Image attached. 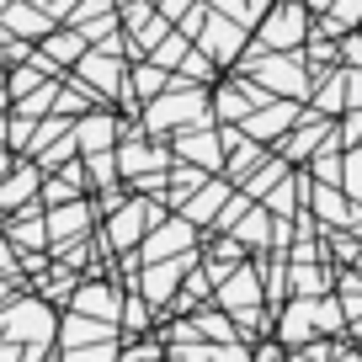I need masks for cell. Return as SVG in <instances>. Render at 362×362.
I'll use <instances>...</instances> for the list:
<instances>
[{
  "label": "cell",
  "instance_id": "cell-40",
  "mask_svg": "<svg viewBox=\"0 0 362 362\" xmlns=\"http://www.w3.org/2000/svg\"><path fill=\"white\" fill-rule=\"evenodd\" d=\"M117 6H128V0H117Z\"/></svg>",
  "mask_w": 362,
  "mask_h": 362
},
{
  "label": "cell",
  "instance_id": "cell-19",
  "mask_svg": "<svg viewBox=\"0 0 362 362\" xmlns=\"http://www.w3.org/2000/svg\"><path fill=\"white\" fill-rule=\"evenodd\" d=\"M208 176H214V170L192 165V160H170V170H165V208H181Z\"/></svg>",
  "mask_w": 362,
  "mask_h": 362
},
{
  "label": "cell",
  "instance_id": "cell-7",
  "mask_svg": "<svg viewBox=\"0 0 362 362\" xmlns=\"http://www.w3.org/2000/svg\"><path fill=\"white\" fill-rule=\"evenodd\" d=\"M96 224H102V208H96V197H90V192L75 197V203L48 208V250L69 245V240H86Z\"/></svg>",
  "mask_w": 362,
  "mask_h": 362
},
{
  "label": "cell",
  "instance_id": "cell-27",
  "mask_svg": "<svg viewBox=\"0 0 362 362\" xmlns=\"http://www.w3.org/2000/svg\"><path fill=\"white\" fill-rule=\"evenodd\" d=\"M33 134H37V117H27V112L6 117V149H11V155H27V149H33Z\"/></svg>",
  "mask_w": 362,
  "mask_h": 362
},
{
  "label": "cell",
  "instance_id": "cell-28",
  "mask_svg": "<svg viewBox=\"0 0 362 362\" xmlns=\"http://www.w3.org/2000/svg\"><path fill=\"white\" fill-rule=\"evenodd\" d=\"M117 351H123V341L107 336V341H90V346H69L59 362H117Z\"/></svg>",
  "mask_w": 362,
  "mask_h": 362
},
{
  "label": "cell",
  "instance_id": "cell-36",
  "mask_svg": "<svg viewBox=\"0 0 362 362\" xmlns=\"http://www.w3.org/2000/svg\"><path fill=\"white\" fill-rule=\"evenodd\" d=\"M346 107H362V69H346Z\"/></svg>",
  "mask_w": 362,
  "mask_h": 362
},
{
  "label": "cell",
  "instance_id": "cell-23",
  "mask_svg": "<svg viewBox=\"0 0 362 362\" xmlns=\"http://www.w3.org/2000/svg\"><path fill=\"white\" fill-rule=\"evenodd\" d=\"M267 155H272V144H256V139L245 134L235 149H229V160H224V176H229V181H245V176H250V170H256Z\"/></svg>",
  "mask_w": 362,
  "mask_h": 362
},
{
  "label": "cell",
  "instance_id": "cell-14",
  "mask_svg": "<svg viewBox=\"0 0 362 362\" xmlns=\"http://www.w3.org/2000/svg\"><path fill=\"white\" fill-rule=\"evenodd\" d=\"M117 139H123V117H117L107 102H96L90 112L75 117V144H80V155H90V149H117Z\"/></svg>",
  "mask_w": 362,
  "mask_h": 362
},
{
  "label": "cell",
  "instance_id": "cell-32",
  "mask_svg": "<svg viewBox=\"0 0 362 362\" xmlns=\"http://www.w3.org/2000/svg\"><path fill=\"white\" fill-rule=\"evenodd\" d=\"M325 240H330V250H336L341 261H351V267H357V256H362V235H341V229H325Z\"/></svg>",
  "mask_w": 362,
  "mask_h": 362
},
{
  "label": "cell",
  "instance_id": "cell-21",
  "mask_svg": "<svg viewBox=\"0 0 362 362\" xmlns=\"http://www.w3.org/2000/svg\"><path fill=\"white\" fill-rule=\"evenodd\" d=\"M315 27L325 37H346V33H357L362 27V0H330L325 11L315 16Z\"/></svg>",
  "mask_w": 362,
  "mask_h": 362
},
{
  "label": "cell",
  "instance_id": "cell-10",
  "mask_svg": "<svg viewBox=\"0 0 362 362\" xmlns=\"http://www.w3.org/2000/svg\"><path fill=\"white\" fill-rule=\"evenodd\" d=\"M272 336L283 341V346H304V341L320 336L315 325V293H288L283 304H277V315H272Z\"/></svg>",
  "mask_w": 362,
  "mask_h": 362
},
{
  "label": "cell",
  "instance_id": "cell-5",
  "mask_svg": "<svg viewBox=\"0 0 362 362\" xmlns=\"http://www.w3.org/2000/svg\"><path fill=\"white\" fill-rule=\"evenodd\" d=\"M330 139H336V117H325V112H315V107H309V112H298V123L288 128L272 149H277L288 165H309V160H315V149L330 144Z\"/></svg>",
  "mask_w": 362,
  "mask_h": 362
},
{
  "label": "cell",
  "instance_id": "cell-29",
  "mask_svg": "<svg viewBox=\"0 0 362 362\" xmlns=\"http://www.w3.org/2000/svg\"><path fill=\"white\" fill-rule=\"evenodd\" d=\"M341 187H346L351 203H362V144L341 149Z\"/></svg>",
  "mask_w": 362,
  "mask_h": 362
},
{
  "label": "cell",
  "instance_id": "cell-18",
  "mask_svg": "<svg viewBox=\"0 0 362 362\" xmlns=\"http://www.w3.org/2000/svg\"><path fill=\"white\" fill-rule=\"evenodd\" d=\"M165 86H170V69H165V64H155L149 54H128V90L139 96V107L155 102Z\"/></svg>",
  "mask_w": 362,
  "mask_h": 362
},
{
  "label": "cell",
  "instance_id": "cell-8",
  "mask_svg": "<svg viewBox=\"0 0 362 362\" xmlns=\"http://www.w3.org/2000/svg\"><path fill=\"white\" fill-rule=\"evenodd\" d=\"M170 160H176V155H170V144H160V139L144 134V128L117 139V176H123V181L144 176V170H165Z\"/></svg>",
  "mask_w": 362,
  "mask_h": 362
},
{
  "label": "cell",
  "instance_id": "cell-3",
  "mask_svg": "<svg viewBox=\"0 0 362 362\" xmlns=\"http://www.w3.org/2000/svg\"><path fill=\"white\" fill-rule=\"evenodd\" d=\"M0 336L22 341V346H59V315L48 298H11L0 304Z\"/></svg>",
  "mask_w": 362,
  "mask_h": 362
},
{
  "label": "cell",
  "instance_id": "cell-30",
  "mask_svg": "<svg viewBox=\"0 0 362 362\" xmlns=\"http://www.w3.org/2000/svg\"><path fill=\"white\" fill-rule=\"evenodd\" d=\"M330 351H336V341L315 336V341H304V346H288V362H330Z\"/></svg>",
  "mask_w": 362,
  "mask_h": 362
},
{
  "label": "cell",
  "instance_id": "cell-20",
  "mask_svg": "<svg viewBox=\"0 0 362 362\" xmlns=\"http://www.w3.org/2000/svg\"><path fill=\"white\" fill-rule=\"evenodd\" d=\"M288 170H293V165H288V160H283V155H277V149H272V155H267V160H261V165H256V170H250V176H245V181H235V187H240V192H245V197H250V203H261V197H267V192H272V187H277V181H283V176H288Z\"/></svg>",
  "mask_w": 362,
  "mask_h": 362
},
{
  "label": "cell",
  "instance_id": "cell-1",
  "mask_svg": "<svg viewBox=\"0 0 362 362\" xmlns=\"http://www.w3.org/2000/svg\"><path fill=\"white\" fill-rule=\"evenodd\" d=\"M139 123H144V134L170 139V134H181V128L218 123V117H214V102H208V86H197V80H176V75H170V86L160 90L155 102H144Z\"/></svg>",
  "mask_w": 362,
  "mask_h": 362
},
{
  "label": "cell",
  "instance_id": "cell-37",
  "mask_svg": "<svg viewBox=\"0 0 362 362\" xmlns=\"http://www.w3.org/2000/svg\"><path fill=\"white\" fill-rule=\"evenodd\" d=\"M330 362H362V346H357V351H351V346H346V341H336V351H330Z\"/></svg>",
  "mask_w": 362,
  "mask_h": 362
},
{
  "label": "cell",
  "instance_id": "cell-34",
  "mask_svg": "<svg viewBox=\"0 0 362 362\" xmlns=\"http://www.w3.org/2000/svg\"><path fill=\"white\" fill-rule=\"evenodd\" d=\"M336 48H341V64L346 69H362V27L346 33V37H336Z\"/></svg>",
  "mask_w": 362,
  "mask_h": 362
},
{
  "label": "cell",
  "instance_id": "cell-31",
  "mask_svg": "<svg viewBox=\"0 0 362 362\" xmlns=\"http://www.w3.org/2000/svg\"><path fill=\"white\" fill-rule=\"evenodd\" d=\"M336 139H341V149L362 144V107H346V112L336 117Z\"/></svg>",
  "mask_w": 362,
  "mask_h": 362
},
{
  "label": "cell",
  "instance_id": "cell-9",
  "mask_svg": "<svg viewBox=\"0 0 362 362\" xmlns=\"http://www.w3.org/2000/svg\"><path fill=\"white\" fill-rule=\"evenodd\" d=\"M170 155L192 160V165H203V170H224L229 149H224V139H218V123H197V128L170 134Z\"/></svg>",
  "mask_w": 362,
  "mask_h": 362
},
{
  "label": "cell",
  "instance_id": "cell-6",
  "mask_svg": "<svg viewBox=\"0 0 362 362\" xmlns=\"http://www.w3.org/2000/svg\"><path fill=\"white\" fill-rule=\"evenodd\" d=\"M203 245V229L192 224L187 214H165L144 240H139V261H165V256H181V250Z\"/></svg>",
  "mask_w": 362,
  "mask_h": 362
},
{
  "label": "cell",
  "instance_id": "cell-38",
  "mask_svg": "<svg viewBox=\"0 0 362 362\" xmlns=\"http://www.w3.org/2000/svg\"><path fill=\"white\" fill-rule=\"evenodd\" d=\"M11 160H16V155H11V149H6V144H0V176L11 170Z\"/></svg>",
  "mask_w": 362,
  "mask_h": 362
},
{
  "label": "cell",
  "instance_id": "cell-11",
  "mask_svg": "<svg viewBox=\"0 0 362 362\" xmlns=\"http://www.w3.org/2000/svg\"><path fill=\"white\" fill-rule=\"evenodd\" d=\"M214 304H218V309H229V315H240V309H261V304H267V293H261V267H256L250 256H245V261H240V267L224 277V283L214 288Z\"/></svg>",
  "mask_w": 362,
  "mask_h": 362
},
{
  "label": "cell",
  "instance_id": "cell-17",
  "mask_svg": "<svg viewBox=\"0 0 362 362\" xmlns=\"http://www.w3.org/2000/svg\"><path fill=\"white\" fill-rule=\"evenodd\" d=\"M80 277H86L80 267H69V261L54 256V261L33 277V288H37V298H48V304H69V293L80 288Z\"/></svg>",
  "mask_w": 362,
  "mask_h": 362
},
{
  "label": "cell",
  "instance_id": "cell-22",
  "mask_svg": "<svg viewBox=\"0 0 362 362\" xmlns=\"http://www.w3.org/2000/svg\"><path fill=\"white\" fill-rule=\"evenodd\" d=\"M43 80H64V75H48V69H37L33 59H22V64H6V96H11V102H22V96H33Z\"/></svg>",
  "mask_w": 362,
  "mask_h": 362
},
{
  "label": "cell",
  "instance_id": "cell-25",
  "mask_svg": "<svg viewBox=\"0 0 362 362\" xmlns=\"http://www.w3.org/2000/svg\"><path fill=\"white\" fill-rule=\"evenodd\" d=\"M86 160V170H90V187L102 192V187H117V149H90V155H80Z\"/></svg>",
  "mask_w": 362,
  "mask_h": 362
},
{
  "label": "cell",
  "instance_id": "cell-15",
  "mask_svg": "<svg viewBox=\"0 0 362 362\" xmlns=\"http://www.w3.org/2000/svg\"><path fill=\"white\" fill-rule=\"evenodd\" d=\"M54 27L59 22L43 6H33V0H6V6H0V37H27V43H37V37H48Z\"/></svg>",
  "mask_w": 362,
  "mask_h": 362
},
{
  "label": "cell",
  "instance_id": "cell-16",
  "mask_svg": "<svg viewBox=\"0 0 362 362\" xmlns=\"http://www.w3.org/2000/svg\"><path fill=\"white\" fill-rule=\"evenodd\" d=\"M229 192H235V181H229V176H208L203 187H197L181 208H170V214H187L197 229H214V218H218V208L229 203Z\"/></svg>",
  "mask_w": 362,
  "mask_h": 362
},
{
  "label": "cell",
  "instance_id": "cell-39",
  "mask_svg": "<svg viewBox=\"0 0 362 362\" xmlns=\"http://www.w3.org/2000/svg\"><path fill=\"white\" fill-rule=\"evenodd\" d=\"M304 6H309V11H315V16H320V11H325V6H330V0H304Z\"/></svg>",
  "mask_w": 362,
  "mask_h": 362
},
{
  "label": "cell",
  "instance_id": "cell-12",
  "mask_svg": "<svg viewBox=\"0 0 362 362\" xmlns=\"http://www.w3.org/2000/svg\"><path fill=\"white\" fill-rule=\"evenodd\" d=\"M298 112H304V107H298L293 96H267V102H261V107H256V112H250L240 128H245L256 144H277V139H283L288 128L298 123Z\"/></svg>",
  "mask_w": 362,
  "mask_h": 362
},
{
  "label": "cell",
  "instance_id": "cell-26",
  "mask_svg": "<svg viewBox=\"0 0 362 362\" xmlns=\"http://www.w3.org/2000/svg\"><path fill=\"white\" fill-rule=\"evenodd\" d=\"M187 48H192V37L181 33V27H170V33L160 37L155 48H149V59H155V64H165V69H176L181 59H187Z\"/></svg>",
  "mask_w": 362,
  "mask_h": 362
},
{
  "label": "cell",
  "instance_id": "cell-24",
  "mask_svg": "<svg viewBox=\"0 0 362 362\" xmlns=\"http://www.w3.org/2000/svg\"><path fill=\"white\" fill-rule=\"evenodd\" d=\"M170 75H176V80H197V86H214V80H218V64H214V59H208L203 48L192 43V48H187V59H181Z\"/></svg>",
  "mask_w": 362,
  "mask_h": 362
},
{
  "label": "cell",
  "instance_id": "cell-13",
  "mask_svg": "<svg viewBox=\"0 0 362 362\" xmlns=\"http://www.w3.org/2000/svg\"><path fill=\"white\" fill-rule=\"evenodd\" d=\"M37 187H43V165H37L33 155L11 160V170L0 176V218L27 208V203H37Z\"/></svg>",
  "mask_w": 362,
  "mask_h": 362
},
{
  "label": "cell",
  "instance_id": "cell-4",
  "mask_svg": "<svg viewBox=\"0 0 362 362\" xmlns=\"http://www.w3.org/2000/svg\"><path fill=\"white\" fill-rule=\"evenodd\" d=\"M192 43L203 48V54L214 59L218 69H235V64H240V54L250 48V27H240L235 16H218V11H208V16H203V33H197Z\"/></svg>",
  "mask_w": 362,
  "mask_h": 362
},
{
  "label": "cell",
  "instance_id": "cell-35",
  "mask_svg": "<svg viewBox=\"0 0 362 362\" xmlns=\"http://www.w3.org/2000/svg\"><path fill=\"white\" fill-rule=\"evenodd\" d=\"M0 277H22V250L6 240V229H0Z\"/></svg>",
  "mask_w": 362,
  "mask_h": 362
},
{
  "label": "cell",
  "instance_id": "cell-2",
  "mask_svg": "<svg viewBox=\"0 0 362 362\" xmlns=\"http://www.w3.org/2000/svg\"><path fill=\"white\" fill-rule=\"evenodd\" d=\"M309 33H315V11H309L304 0H272L267 16L250 33V43L272 48V54H288V48H304Z\"/></svg>",
  "mask_w": 362,
  "mask_h": 362
},
{
  "label": "cell",
  "instance_id": "cell-33",
  "mask_svg": "<svg viewBox=\"0 0 362 362\" xmlns=\"http://www.w3.org/2000/svg\"><path fill=\"white\" fill-rule=\"evenodd\" d=\"M250 362H288V346L277 336H261V341H250Z\"/></svg>",
  "mask_w": 362,
  "mask_h": 362
}]
</instances>
